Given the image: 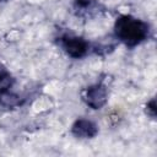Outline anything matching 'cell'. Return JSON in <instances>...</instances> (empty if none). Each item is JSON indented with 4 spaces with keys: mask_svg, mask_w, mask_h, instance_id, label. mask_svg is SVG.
<instances>
[{
    "mask_svg": "<svg viewBox=\"0 0 157 157\" xmlns=\"http://www.w3.org/2000/svg\"><path fill=\"white\" fill-rule=\"evenodd\" d=\"M114 31L120 42L128 47H135L148 36V25L132 16L123 15L117 18Z\"/></svg>",
    "mask_w": 157,
    "mask_h": 157,
    "instance_id": "obj_1",
    "label": "cell"
},
{
    "mask_svg": "<svg viewBox=\"0 0 157 157\" xmlns=\"http://www.w3.org/2000/svg\"><path fill=\"white\" fill-rule=\"evenodd\" d=\"M60 45L65 50L67 55L71 58H82L88 49V44L83 38L74 37V36H65L60 39Z\"/></svg>",
    "mask_w": 157,
    "mask_h": 157,
    "instance_id": "obj_2",
    "label": "cell"
},
{
    "mask_svg": "<svg viewBox=\"0 0 157 157\" xmlns=\"http://www.w3.org/2000/svg\"><path fill=\"white\" fill-rule=\"evenodd\" d=\"M107 88L101 85H93L91 87L87 88L86 91V102L90 107H92L93 109H99L101 107H103L107 102Z\"/></svg>",
    "mask_w": 157,
    "mask_h": 157,
    "instance_id": "obj_3",
    "label": "cell"
},
{
    "mask_svg": "<svg viewBox=\"0 0 157 157\" xmlns=\"http://www.w3.org/2000/svg\"><path fill=\"white\" fill-rule=\"evenodd\" d=\"M97 131H98V129H97L96 124L87 119H78L72 125V134L77 137L90 139V137L96 136Z\"/></svg>",
    "mask_w": 157,
    "mask_h": 157,
    "instance_id": "obj_4",
    "label": "cell"
},
{
    "mask_svg": "<svg viewBox=\"0 0 157 157\" xmlns=\"http://www.w3.org/2000/svg\"><path fill=\"white\" fill-rule=\"evenodd\" d=\"M0 102L4 104V105H7V107H13L18 103V99L15 94L10 93L9 90L6 91H2L0 92Z\"/></svg>",
    "mask_w": 157,
    "mask_h": 157,
    "instance_id": "obj_5",
    "label": "cell"
},
{
    "mask_svg": "<svg viewBox=\"0 0 157 157\" xmlns=\"http://www.w3.org/2000/svg\"><path fill=\"white\" fill-rule=\"evenodd\" d=\"M147 113H148L151 117H155V113H156V104H155V99H151V101L147 103Z\"/></svg>",
    "mask_w": 157,
    "mask_h": 157,
    "instance_id": "obj_6",
    "label": "cell"
},
{
    "mask_svg": "<svg viewBox=\"0 0 157 157\" xmlns=\"http://www.w3.org/2000/svg\"><path fill=\"white\" fill-rule=\"evenodd\" d=\"M91 4V0H76V5L80 7H86Z\"/></svg>",
    "mask_w": 157,
    "mask_h": 157,
    "instance_id": "obj_7",
    "label": "cell"
}]
</instances>
